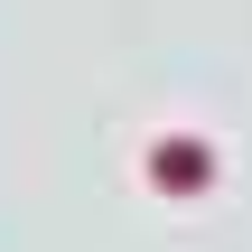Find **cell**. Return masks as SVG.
I'll return each mask as SVG.
<instances>
[{"label": "cell", "mask_w": 252, "mask_h": 252, "mask_svg": "<svg viewBox=\"0 0 252 252\" xmlns=\"http://www.w3.org/2000/svg\"><path fill=\"white\" fill-rule=\"evenodd\" d=\"M206 168H215V159H206L196 140H168V150H159V178H168V187H196Z\"/></svg>", "instance_id": "cell-1"}]
</instances>
